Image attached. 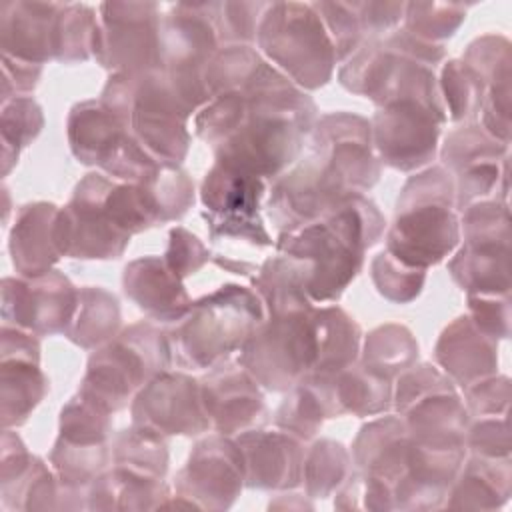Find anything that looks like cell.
I'll use <instances>...</instances> for the list:
<instances>
[{"instance_id": "1", "label": "cell", "mask_w": 512, "mask_h": 512, "mask_svg": "<svg viewBox=\"0 0 512 512\" xmlns=\"http://www.w3.org/2000/svg\"><path fill=\"white\" fill-rule=\"evenodd\" d=\"M316 120V102L266 60L242 88L202 106L194 132L218 164L276 180L302 156Z\"/></svg>"}, {"instance_id": "2", "label": "cell", "mask_w": 512, "mask_h": 512, "mask_svg": "<svg viewBox=\"0 0 512 512\" xmlns=\"http://www.w3.org/2000/svg\"><path fill=\"white\" fill-rule=\"evenodd\" d=\"M306 144V152L270 186L266 212L278 234L320 220L380 180L382 164L372 146L370 120L360 114L318 116Z\"/></svg>"}, {"instance_id": "3", "label": "cell", "mask_w": 512, "mask_h": 512, "mask_svg": "<svg viewBox=\"0 0 512 512\" xmlns=\"http://www.w3.org/2000/svg\"><path fill=\"white\" fill-rule=\"evenodd\" d=\"M204 74H174L162 68L140 74H110L100 102L156 160L180 164L190 148L188 118L210 102Z\"/></svg>"}, {"instance_id": "4", "label": "cell", "mask_w": 512, "mask_h": 512, "mask_svg": "<svg viewBox=\"0 0 512 512\" xmlns=\"http://www.w3.org/2000/svg\"><path fill=\"white\" fill-rule=\"evenodd\" d=\"M384 232V214L368 196L356 194L320 220L278 234L274 248L308 264V296L314 304H334L360 274L366 250Z\"/></svg>"}, {"instance_id": "5", "label": "cell", "mask_w": 512, "mask_h": 512, "mask_svg": "<svg viewBox=\"0 0 512 512\" xmlns=\"http://www.w3.org/2000/svg\"><path fill=\"white\" fill-rule=\"evenodd\" d=\"M446 122L436 68L420 62L402 64L370 120L380 164L400 172L428 166L438 152L440 128Z\"/></svg>"}, {"instance_id": "6", "label": "cell", "mask_w": 512, "mask_h": 512, "mask_svg": "<svg viewBox=\"0 0 512 512\" xmlns=\"http://www.w3.org/2000/svg\"><path fill=\"white\" fill-rule=\"evenodd\" d=\"M386 248L400 262L428 270L460 244L454 178L442 166H428L406 180L396 200Z\"/></svg>"}, {"instance_id": "7", "label": "cell", "mask_w": 512, "mask_h": 512, "mask_svg": "<svg viewBox=\"0 0 512 512\" xmlns=\"http://www.w3.org/2000/svg\"><path fill=\"white\" fill-rule=\"evenodd\" d=\"M266 310L254 288L224 284L192 302L168 332L172 358L180 368L210 370L248 342Z\"/></svg>"}, {"instance_id": "8", "label": "cell", "mask_w": 512, "mask_h": 512, "mask_svg": "<svg viewBox=\"0 0 512 512\" xmlns=\"http://www.w3.org/2000/svg\"><path fill=\"white\" fill-rule=\"evenodd\" d=\"M172 362L168 332L152 322H136L92 352L78 392L114 414L154 376L170 370Z\"/></svg>"}, {"instance_id": "9", "label": "cell", "mask_w": 512, "mask_h": 512, "mask_svg": "<svg viewBox=\"0 0 512 512\" xmlns=\"http://www.w3.org/2000/svg\"><path fill=\"white\" fill-rule=\"evenodd\" d=\"M256 46L304 92L326 86L338 64L334 44L312 2H270Z\"/></svg>"}, {"instance_id": "10", "label": "cell", "mask_w": 512, "mask_h": 512, "mask_svg": "<svg viewBox=\"0 0 512 512\" xmlns=\"http://www.w3.org/2000/svg\"><path fill=\"white\" fill-rule=\"evenodd\" d=\"M314 308L266 316L242 346L238 364L270 392H286L316 362Z\"/></svg>"}, {"instance_id": "11", "label": "cell", "mask_w": 512, "mask_h": 512, "mask_svg": "<svg viewBox=\"0 0 512 512\" xmlns=\"http://www.w3.org/2000/svg\"><path fill=\"white\" fill-rule=\"evenodd\" d=\"M266 184L248 172L214 162L200 184L202 218L212 242H244L254 248L274 246L262 218Z\"/></svg>"}, {"instance_id": "12", "label": "cell", "mask_w": 512, "mask_h": 512, "mask_svg": "<svg viewBox=\"0 0 512 512\" xmlns=\"http://www.w3.org/2000/svg\"><path fill=\"white\" fill-rule=\"evenodd\" d=\"M160 20L156 2L98 4L92 58L112 74L160 68Z\"/></svg>"}, {"instance_id": "13", "label": "cell", "mask_w": 512, "mask_h": 512, "mask_svg": "<svg viewBox=\"0 0 512 512\" xmlns=\"http://www.w3.org/2000/svg\"><path fill=\"white\" fill-rule=\"evenodd\" d=\"M244 480V456L236 438L216 432L192 446L174 478V494L190 508L226 510L240 496Z\"/></svg>"}, {"instance_id": "14", "label": "cell", "mask_w": 512, "mask_h": 512, "mask_svg": "<svg viewBox=\"0 0 512 512\" xmlns=\"http://www.w3.org/2000/svg\"><path fill=\"white\" fill-rule=\"evenodd\" d=\"M78 310V288L60 272L6 276L2 280V324L42 336L66 334Z\"/></svg>"}, {"instance_id": "15", "label": "cell", "mask_w": 512, "mask_h": 512, "mask_svg": "<svg viewBox=\"0 0 512 512\" xmlns=\"http://www.w3.org/2000/svg\"><path fill=\"white\" fill-rule=\"evenodd\" d=\"M110 176L86 174L74 188L72 198L60 208V238L64 256L78 260H116L130 244L104 210V194Z\"/></svg>"}, {"instance_id": "16", "label": "cell", "mask_w": 512, "mask_h": 512, "mask_svg": "<svg viewBox=\"0 0 512 512\" xmlns=\"http://www.w3.org/2000/svg\"><path fill=\"white\" fill-rule=\"evenodd\" d=\"M132 426L160 438L200 436L210 430L200 398V380L184 372H162L130 402Z\"/></svg>"}, {"instance_id": "17", "label": "cell", "mask_w": 512, "mask_h": 512, "mask_svg": "<svg viewBox=\"0 0 512 512\" xmlns=\"http://www.w3.org/2000/svg\"><path fill=\"white\" fill-rule=\"evenodd\" d=\"M200 398L210 430L218 434L236 436L268 422L262 386L238 362L212 366L200 378Z\"/></svg>"}, {"instance_id": "18", "label": "cell", "mask_w": 512, "mask_h": 512, "mask_svg": "<svg viewBox=\"0 0 512 512\" xmlns=\"http://www.w3.org/2000/svg\"><path fill=\"white\" fill-rule=\"evenodd\" d=\"M2 428L22 426L48 394V378L40 368L36 334L2 324Z\"/></svg>"}, {"instance_id": "19", "label": "cell", "mask_w": 512, "mask_h": 512, "mask_svg": "<svg viewBox=\"0 0 512 512\" xmlns=\"http://www.w3.org/2000/svg\"><path fill=\"white\" fill-rule=\"evenodd\" d=\"M220 48L210 2L172 4L160 20V68L176 74H204Z\"/></svg>"}, {"instance_id": "20", "label": "cell", "mask_w": 512, "mask_h": 512, "mask_svg": "<svg viewBox=\"0 0 512 512\" xmlns=\"http://www.w3.org/2000/svg\"><path fill=\"white\" fill-rule=\"evenodd\" d=\"M234 438L244 456V486L284 492L302 484L306 446L300 438L280 428H252Z\"/></svg>"}, {"instance_id": "21", "label": "cell", "mask_w": 512, "mask_h": 512, "mask_svg": "<svg viewBox=\"0 0 512 512\" xmlns=\"http://www.w3.org/2000/svg\"><path fill=\"white\" fill-rule=\"evenodd\" d=\"M466 460V448H430L410 440L406 472L392 486L394 510L444 508L448 490Z\"/></svg>"}, {"instance_id": "22", "label": "cell", "mask_w": 512, "mask_h": 512, "mask_svg": "<svg viewBox=\"0 0 512 512\" xmlns=\"http://www.w3.org/2000/svg\"><path fill=\"white\" fill-rule=\"evenodd\" d=\"M8 252L18 276H40L54 270L64 256L60 208L52 202L20 206L8 236Z\"/></svg>"}, {"instance_id": "23", "label": "cell", "mask_w": 512, "mask_h": 512, "mask_svg": "<svg viewBox=\"0 0 512 512\" xmlns=\"http://www.w3.org/2000/svg\"><path fill=\"white\" fill-rule=\"evenodd\" d=\"M410 440L430 448H466L470 414L454 382L432 388L396 412Z\"/></svg>"}, {"instance_id": "24", "label": "cell", "mask_w": 512, "mask_h": 512, "mask_svg": "<svg viewBox=\"0 0 512 512\" xmlns=\"http://www.w3.org/2000/svg\"><path fill=\"white\" fill-rule=\"evenodd\" d=\"M434 358L454 386L466 390L498 372V340L484 334L468 314H462L442 330Z\"/></svg>"}, {"instance_id": "25", "label": "cell", "mask_w": 512, "mask_h": 512, "mask_svg": "<svg viewBox=\"0 0 512 512\" xmlns=\"http://www.w3.org/2000/svg\"><path fill=\"white\" fill-rule=\"evenodd\" d=\"M122 288L156 322L176 324L192 306L184 280L166 266L162 256H142L128 262L122 274Z\"/></svg>"}, {"instance_id": "26", "label": "cell", "mask_w": 512, "mask_h": 512, "mask_svg": "<svg viewBox=\"0 0 512 512\" xmlns=\"http://www.w3.org/2000/svg\"><path fill=\"white\" fill-rule=\"evenodd\" d=\"M60 2L4 0L0 4V48L4 56L44 66L52 56L54 20Z\"/></svg>"}, {"instance_id": "27", "label": "cell", "mask_w": 512, "mask_h": 512, "mask_svg": "<svg viewBox=\"0 0 512 512\" xmlns=\"http://www.w3.org/2000/svg\"><path fill=\"white\" fill-rule=\"evenodd\" d=\"M68 146L84 166H96L102 174L112 166L130 140L122 122L98 100H84L70 108L66 120Z\"/></svg>"}, {"instance_id": "28", "label": "cell", "mask_w": 512, "mask_h": 512, "mask_svg": "<svg viewBox=\"0 0 512 512\" xmlns=\"http://www.w3.org/2000/svg\"><path fill=\"white\" fill-rule=\"evenodd\" d=\"M410 434L398 414H386L364 424L352 442L356 470L370 474L390 488L404 476Z\"/></svg>"}, {"instance_id": "29", "label": "cell", "mask_w": 512, "mask_h": 512, "mask_svg": "<svg viewBox=\"0 0 512 512\" xmlns=\"http://www.w3.org/2000/svg\"><path fill=\"white\" fill-rule=\"evenodd\" d=\"M510 492V458H484L472 454L464 460L454 478L444 508L496 510L508 502Z\"/></svg>"}, {"instance_id": "30", "label": "cell", "mask_w": 512, "mask_h": 512, "mask_svg": "<svg viewBox=\"0 0 512 512\" xmlns=\"http://www.w3.org/2000/svg\"><path fill=\"white\" fill-rule=\"evenodd\" d=\"M330 376L308 374L286 390L284 400L274 412V424L280 430L310 442L320 432L324 420L338 418Z\"/></svg>"}, {"instance_id": "31", "label": "cell", "mask_w": 512, "mask_h": 512, "mask_svg": "<svg viewBox=\"0 0 512 512\" xmlns=\"http://www.w3.org/2000/svg\"><path fill=\"white\" fill-rule=\"evenodd\" d=\"M448 272L466 294H510V242H464Z\"/></svg>"}, {"instance_id": "32", "label": "cell", "mask_w": 512, "mask_h": 512, "mask_svg": "<svg viewBox=\"0 0 512 512\" xmlns=\"http://www.w3.org/2000/svg\"><path fill=\"white\" fill-rule=\"evenodd\" d=\"M308 280L310 268L304 260L278 252L262 262L252 276V286L264 304L266 316H274L314 306L308 296Z\"/></svg>"}, {"instance_id": "33", "label": "cell", "mask_w": 512, "mask_h": 512, "mask_svg": "<svg viewBox=\"0 0 512 512\" xmlns=\"http://www.w3.org/2000/svg\"><path fill=\"white\" fill-rule=\"evenodd\" d=\"M316 362L310 374L334 376L360 358L362 330L358 322L338 304L314 308Z\"/></svg>"}, {"instance_id": "34", "label": "cell", "mask_w": 512, "mask_h": 512, "mask_svg": "<svg viewBox=\"0 0 512 512\" xmlns=\"http://www.w3.org/2000/svg\"><path fill=\"white\" fill-rule=\"evenodd\" d=\"M110 470L116 478L138 484H162L168 472L166 438L136 426L120 430L112 438Z\"/></svg>"}, {"instance_id": "35", "label": "cell", "mask_w": 512, "mask_h": 512, "mask_svg": "<svg viewBox=\"0 0 512 512\" xmlns=\"http://www.w3.org/2000/svg\"><path fill=\"white\" fill-rule=\"evenodd\" d=\"M134 184L140 188L154 226L180 220L196 202L194 180L180 164L162 162Z\"/></svg>"}, {"instance_id": "36", "label": "cell", "mask_w": 512, "mask_h": 512, "mask_svg": "<svg viewBox=\"0 0 512 512\" xmlns=\"http://www.w3.org/2000/svg\"><path fill=\"white\" fill-rule=\"evenodd\" d=\"M120 330L118 298L100 286L78 288V310L66 338L84 348L96 350L108 344Z\"/></svg>"}, {"instance_id": "37", "label": "cell", "mask_w": 512, "mask_h": 512, "mask_svg": "<svg viewBox=\"0 0 512 512\" xmlns=\"http://www.w3.org/2000/svg\"><path fill=\"white\" fill-rule=\"evenodd\" d=\"M330 382L340 416H380L392 408V380L382 378L360 362L330 376Z\"/></svg>"}, {"instance_id": "38", "label": "cell", "mask_w": 512, "mask_h": 512, "mask_svg": "<svg viewBox=\"0 0 512 512\" xmlns=\"http://www.w3.org/2000/svg\"><path fill=\"white\" fill-rule=\"evenodd\" d=\"M418 360V342L414 334L402 324H382L368 332L360 348V364L394 380Z\"/></svg>"}, {"instance_id": "39", "label": "cell", "mask_w": 512, "mask_h": 512, "mask_svg": "<svg viewBox=\"0 0 512 512\" xmlns=\"http://www.w3.org/2000/svg\"><path fill=\"white\" fill-rule=\"evenodd\" d=\"M352 454L336 440H314L304 454L302 484L308 498L324 500L334 496L352 474Z\"/></svg>"}, {"instance_id": "40", "label": "cell", "mask_w": 512, "mask_h": 512, "mask_svg": "<svg viewBox=\"0 0 512 512\" xmlns=\"http://www.w3.org/2000/svg\"><path fill=\"white\" fill-rule=\"evenodd\" d=\"M110 462V444H74L58 436L50 450L52 470L66 490L86 492L90 482L110 468Z\"/></svg>"}, {"instance_id": "41", "label": "cell", "mask_w": 512, "mask_h": 512, "mask_svg": "<svg viewBox=\"0 0 512 512\" xmlns=\"http://www.w3.org/2000/svg\"><path fill=\"white\" fill-rule=\"evenodd\" d=\"M438 152L442 160L440 166L456 176L478 164L502 160L510 154V144H502L480 124L468 122L450 130Z\"/></svg>"}, {"instance_id": "42", "label": "cell", "mask_w": 512, "mask_h": 512, "mask_svg": "<svg viewBox=\"0 0 512 512\" xmlns=\"http://www.w3.org/2000/svg\"><path fill=\"white\" fill-rule=\"evenodd\" d=\"M98 12L88 4L60 2L54 20L52 56L62 64L86 62L92 58V40Z\"/></svg>"}, {"instance_id": "43", "label": "cell", "mask_w": 512, "mask_h": 512, "mask_svg": "<svg viewBox=\"0 0 512 512\" xmlns=\"http://www.w3.org/2000/svg\"><path fill=\"white\" fill-rule=\"evenodd\" d=\"M44 128V114L32 96H16L2 102L0 142H2V176L18 164L20 152L28 148Z\"/></svg>"}, {"instance_id": "44", "label": "cell", "mask_w": 512, "mask_h": 512, "mask_svg": "<svg viewBox=\"0 0 512 512\" xmlns=\"http://www.w3.org/2000/svg\"><path fill=\"white\" fill-rule=\"evenodd\" d=\"M438 90L450 122H472L480 114L484 84L460 58L442 64Z\"/></svg>"}, {"instance_id": "45", "label": "cell", "mask_w": 512, "mask_h": 512, "mask_svg": "<svg viewBox=\"0 0 512 512\" xmlns=\"http://www.w3.org/2000/svg\"><path fill=\"white\" fill-rule=\"evenodd\" d=\"M58 436L74 444H108L112 436V412L76 390L60 410Z\"/></svg>"}, {"instance_id": "46", "label": "cell", "mask_w": 512, "mask_h": 512, "mask_svg": "<svg viewBox=\"0 0 512 512\" xmlns=\"http://www.w3.org/2000/svg\"><path fill=\"white\" fill-rule=\"evenodd\" d=\"M0 496L4 510H60V482L38 456L22 478L0 488Z\"/></svg>"}, {"instance_id": "47", "label": "cell", "mask_w": 512, "mask_h": 512, "mask_svg": "<svg viewBox=\"0 0 512 512\" xmlns=\"http://www.w3.org/2000/svg\"><path fill=\"white\" fill-rule=\"evenodd\" d=\"M468 6L456 2H406L402 28L424 42L442 44L466 20Z\"/></svg>"}, {"instance_id": "48", "label": "cell", "mask_w": 512, "mask_h": 512, "mask_svg": "<svg viewBox=\"0 0 512 512\" xmlns=\"http://www.w3.org/2000/svg\"><path fill=\"white\" fill-rule=\"evenodd\" d=\"M426 272L408 266L392 256L388 250L378 252L370 262V278L380 296L394 304H408L416 300L424 288Z\"/></svg>"}, {"instance_id": "49", "label": "cell", "mask_w": 512, "mask_h": 512, "mask_svg": "<svg viewBox=\"0 0 512 512\" xmlns=\"http://www.w3.org/2000/svg\"><path fill=\"white\" fill-rule=\"evenodd\" d=\"M270 2H210L212 24L220 46H254Z\"/></svg>"}, {"instance_id": "50", "label": "cell", "mask_w": 512, "mask_h": 512, "mask_svg": "<svg viewBox=\"0 0 512 512\" xmlns=\"http://www.w3.org/2000/svg\"><path fill=\"white\" fill-rule=\"evenodd\" d=\"M484 84L510 82V42L500 34H484L472 40L460 58Z\"/></svg>"}, {"instance_id": "51", "label": "cell", "mask_w": 512, "mask_h": 512, "mask_svg": "<svg viewBox=\"0 0 512 512\" xmlns=\"http://www.w3.org/2000/svg\"><path fill=\"white\" fill-rule=\"evenodd\" d=\"M312 6L334 44L338 62H346L366 42L354 2H312Z\"/></svg>"}, {"instance_id": "52", "label": "cell", "mask_w": 512, "mask_h": 512, "mask_svg": "<svg viewBox=\"0 0 512 512\" xmlns=\"http://www.w3.org/2000/svg\"><path fill=\"white\" fill-rule=\"evenodd\" d=\"M466 450L484 458H510L508 414L470 418L466 428Z\"/></svg>"}, {"instance_id": "53", "label": "cell", "mask_w": 512, "mask_h": 512, "mask_svg": "<svg viewBox=\"0 0 512 512\" xmlns=\"http://www.w3.org/2000/svg\"><path fill=\"white\" fill-rule=\"evenodd\" d=\"M162 258L166 266L184 280L204 268L212 260V254L196 234L184 226H174L168 232V246Z\"/></svg>"}, {"instance_id": "54", "label": "cell", "mask_w": 512, "mask_h": 512, "mask_svg": "<svg viewBox=\"0 0 512 512\" xmlns=\"http://www.w3.org/2000/svg\"><path fill=\"white\" fill-rule=\"evenodd\" d=\"M470 320L490 338L510 336V294H466Z\"/></svg>"}, {"instance_id": "55", "label": "cell", "mask_w": 512, "mask_h": 512, "mask_svg": "<svg viewBox=\"0 0 512 512\" xmlns=\"http://www.w3.org/2000/svg\"><path fill=\"white\" fill-rule=\"evenodd\" d=\"M464 404L474 416H490V414H508L510 406V378L508 376H488L464 390Z\"/></svg>"}, {"instance_id": "56", "label": "cell", "mask_w": 512, "mask_h": 512, "mask_svg": "<svg viewBox=\"0 0 512 512\" xmlns=\"http://www.w3.org/2000/svg\"><path fill=\"white\" fill-rule=\"evenodd\" d=\"M356 14L360 18V26L366 40H378L400 28L404 20L406 2H382V0H366L354 2Z\"/></svg>"}, {"instance_id": "57", "label": "cell", "mask_w": 512, "mask_h": 512, "mask_svg": "<svg viewBox=\"0 0 512 512\" xmlns=\"http://www.w3.org/2000/svg\"><path fill=\"white\" fill-rule=\"evenodd\" d=\"M42 68L44 66L2 54V102L16 96H30L40 82Z\"/></svg>"}, {"instance_id": "58", "label": "cell", "mask_w": 512, "mask_h": 512, "mask_svg": "<svg viewBox=\"0 0 512 512\" xmlns=\"http://www.w3.org/2000/svg\"><path fill=\"white\" fill-rule=\"evenodd\" d=\"M34 454L28 452L22 438L12 430L4 428L2 434V456H0V488L14 484L30 468Z\"/></svg>"}, {"instance_id": "59", "label": "cell", "mask_w": 512, "mask_h": 512, "mask_svg": "<svg viewBox=\"0 0 512 512\" xmlns=\"http://www.w3.org/2000/svg\"><path fill=\"white\" fill-rule=\"evenodd\" d=\"M280 500L270 502V508H296V510H304V508H312V502H308L302 494H288V490H284V494H278Z\"/></svg>"}]
</instances>
